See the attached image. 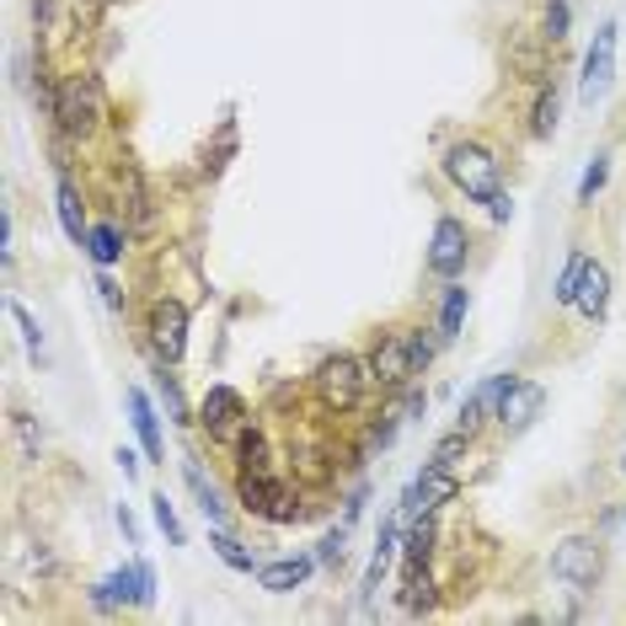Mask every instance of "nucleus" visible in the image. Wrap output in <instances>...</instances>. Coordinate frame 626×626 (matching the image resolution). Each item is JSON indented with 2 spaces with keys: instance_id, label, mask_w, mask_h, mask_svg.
Instances as JSON below:
<instances>
[{
  "instance_id": "7",
  "label": "nucleus",
  "mask_w": 626,
  "mask_h": 626,
  "mask_svg": "<svg viewBox=\"0 0 626 626\" xmlns=\"http://www.w3.org/2000/svg\"><path fill=\"white\" fill-rule=\"evenodd\" d=\"M247 396L236 385H209L204 407H199V428H204L214 445H236V434L247 428Z\"/></svg>"
},
{
  "instance_id": "13",
  "label": "nucleus",
  "mask_w": 626,
  "mask_h": 626,
  "mask_svg": "<svg viewBox=\"0 0 626 626\" xmlns=\"http://www.w3.org/2000/svg\"><path fill=\"white\" fill-rule=\"evenodd\" d=\"M316 562H322V557H311V551L262 562V568H257V589H268V594H294V589H305V579L316 573Z\"/></svg>"
},
{
  "instance_id": "35",
  "label": "nucleus",
  "mask_w": 626,
  "mask_h": 626,
  "mask_svg": "<svg viewBox=\"0 0 626 626\" xmlns=\"http://www.w3.org/2000/svg\"><path fill=\"white\" fill-rule=\"evenodd\" d=\"M97 294H102V305H108V311H124V290H119L108 273H97Z\"/></svg>"
},
{
  "instance_id": "19",
  "label": "nucleus",
  "mask_w": 626,
  "mask_h": 626,
  "mask_svg": "<svg viewBox=\"0 0 626 626\" xmlns=\"http://www.w3.org/2000/svg\"><path fill=\"white\" fill-rule=\"evenodd\" d=\"M466 305H471L466 284L445 279V300H439V337H445V343H456L460 337V327H466Z\"/></svg>"
},
{
  "instance_id": "8",
  "label": "nucleus",
  "mask_w": 626,
  "mask_h": 626,
  "mask_svg": "<svg viewBox=\"0 0 626 626\" xmlns=\"http://www.w3.org/2000/svg\"><path fill=\"white\" fill-rule=\"evenodd\" d=\"M466 257H471V231L456 214H439L434 220V236H428V273L434 279H460L466 273Z\"/></svg>"
},
{
  "instance_id": "26",
  "label": "nucleus",
  "mask_w": 626,
  "mask_h": 626,
  "mask_svg": "<svg viewBox=\"0 0 626 626\" xmlns=\"http://www.w3.org/2000/svg\"><path fill=\"white\" fill-rule=\"evenodd\" d=\"M150 514H156V525H161L167 546H188V530H182V519H177V503H171L167 493H156V499H150Z\"/></svg>"
},
{
  "instance_id": "27",
  "label": "nucleus",
  "mask_w": 626,
  "mask_h": 626,
  "mask_svg": "<svg viewBox=\"0 0 626 626\" xmlns=\"http://www.w3.org/2000/svg\"><path fill=\"white\" fill-rule=\"evenodd\" d=\"M605 177H611V150H594V161H589L584 177H579V204H594V199H600Z\"/></svg>"
},
{
  "instance_id": "24",
  "label": "nucleus",
  "mask_w": 626,
  "mask_h": 626,
  "mask_svg": "<svg viewBox=\"0 0 626 626\" xmlns=\"http://www.w3.org/2000/svg\"><path fill=\"white\" fill-rule=\"evenodd\" d=\"M86 251H91L102 268H113V262L124 257V231H119V225H91V242H86Z\"/></svg>"
},
{
  "instance_id": "6",
  "label": "nucleus",
  "mask_w": 626,
  "mask_h": 626,
  "mask_svg": "<svg viewBox=\"0 0 626 626\" xmlns=\"http://www.w3.org/2000/svg\"><path fill=\"white\" fill-rule=\"evenodd\" d=\"M370 376L385 391H402L407 380L417 376V359H413V327H385L370 348Z\"/></svg>"
},
{
  "instance_id": "11",
  "label": "nucleus",
  "mask_w": 626,
  "mask_h": 626,
  "mask_svg": "<svg viewBox=\"0 0 626 626\" xmlns=\"http://www.w3.org/2000/svg\"><path fill=\"white\" fill-rule=\"evenodd\" d=\"M616 22H605L600 33H594V43H589L584 54V76H579V97H584L589 108L594 102H605V91H611V81H616Z\"/></svg>"
},
{
  "instance_id": "20",
  "label": "nucleus",
  "mask_w": 626,
  "mask_h": 626,
  "mask_svg": "<svg viewBox=\"0 0 626 626\" xmlns=\"http://www.w3.org/2000/svg\"><path fill=\"white\" fill-rule=\"evenodd\" d=\"M182 477H188V488H193V499H199L209 525H225V503H220V493H214V482H204V466H199L193 456H182Z\"/></svg>"
},
{
  "instance_id": "28",
  "label": "nucleus",
  "mask_w": 626,
  "mask_h": 626,
  "mask_svg": "<svg viewBox=\"0 0 626 626\" xmlns=\"http://www.w3.org/2000/svg\"><path fill=\"white\" fill-rule=\"evenodd\" d=\"M348 536H354V519H343V525H333V530L322 536V546H316L322 568H343V557H348Z\"/></svg>"
},
{
  "instance_id": "39",
  "label": "nucleus",
  "mask_w": 626,
  "mask_h": 626,
  "mask_svg": "<svg viewBox=\"0 0 626 626\" xmlns=\"http://www.w3.org/2000/svg\"><path fill=\"white\" fill-rule=\"evenodd\" d=\"M33 16H38V27L54 22V0H33Z\"/></svg>"
},
{
  "instance_id": "17",
  "label": "nucleus",
  "mask_w": 626,
  "mask_h": 626,
  "mask_svg": "<svg viewBox=\"0 0 626 626\" xmlns=\"http://www.w3.org/2000/svg\"><path fill=\"white\" fill-rule=\"evenodd\" d=\"M128 417H134V434H139L145 456H150V460L167 456V445H161V423H156V407H150V396H145V391H128Z\"/></svg>"
},
{
  "instance_id": "31",
  "label": "nucleus",
  "mask_w": 626,
  "mask_h": 626,
  "mask_svg": "<svg viewBox=\"0 0 626 626\" xmlns=\"http://www.w3.org/2000/svg\"><path fill=\"white\" fill-rule=\"evenodd\" d=\"M428 551H434V519H413V530H407V568L428 562Z\"/></svg>"
},
{
  "instance_id": "1",
  "label": "nucleus",
  "mask_w": 626,
  "mask_h": 626,
  "mask_svg": "<svg viewBox=\"0 0 626 626\" xmlns=\"http://www.w3.org/2000/svg\"><path fill=\"white\" fill-rule=\"evenodd\" d=\"M445 177L456 182L471 204H488V214H493L499 225L514 220V199H508V188H503V167L482 139H456V145L445 150Z\"/></svg>"
},
{
  "instance_id": "29",
  "label": "nucleus",
  "mask_w": 626,
  "mask_h": 626,
  "mask_svg": "<svg viewBox=\"0 0 626 626\" xmlns=\"http://www.w3.org/2000/svg\"><path fill=\"white\" fill-rule=\"evenodd\" d=\"M156 396H161V407H167L171 423H199V417H188V402H182V385H177V376H156Z\"/></svg>"
},
{
  "instance_id": "18",
  "label": "nucleus",
  "mask_w": 626,
  "mask_h": 626,
  "mask_svg": "<svg viewBox=\"0 0 626 626\" xmlns=\"http://www.w3.org/2000/svg\"><path fill=\"white\" fill-rule=\"evenodd\" d=\"M236 466H242V471H268V466H273V445H268V434H262L257 423H247V428L236 434Z\"/></svg>"
},
{
  "instance_id": "5",
  "label": "nucleus",
  "mask_w": 626,
  "mask_h": 626,
  "mask_svg": "<svg viewBox=\"0 0 626 626\" xmlns=\"http://www.w3.org/2000/svg\"><path fill=\"white\" fill-rule=\"evenodd\" d=\"M236 503H242L247 514H257V519H273V525L300 519L290 488H284L273 471H242V477H236Z\"/></svg>"
},
{
  "instance_id": "4",
  "label": "nucleus",
  "mask_w": 626,
  "mask_h": 626,
  "mask_svg": "<svg viewBox=\"0 0 626 626\" xmlns=\"http://www.w3.org/2000/svg\"><path fill=\"white\" fill-rule=\"evenodd\" d=\"M600 573H605V546L594 541V536H568V541H557V551H551V579L562 589L589 594V589L600 584Z\"/></svg>"
},
{
  "instance_id": "10",
  "label": "nucleus",
  "mask_w": 626,
  "mask_h": 626,
  "mask_svg": "<svg viewBox=\"0 0 626 626\" xmlns=\"http://www.w3.org/2000/svg\"><path fill=\"white\" fill-rule=\"evenodd\" d=\"M460 493V482H456V466H423V477H417L413 488L402 493V519L413 525V519H428L439 503H450Z\"/></svg>"
},
{
  "instance_id": "37",
  "label": "nucleus",
  "mask_w": 626,
  "mask_h": 626,
  "mask_svg": "<svg viewBox=\"0 0 626 626\" xmlns=\"http://www.w3.org/2000/svg\"><path fill=\"white\" fill-rule=\"evenodd\" d=\"M119 530H124V541H128V546H139V525H134V514H128L124 503H119Z\"/></svg>"
},
{
  "instance_id": "25",
  "label": "nucleus",
  "mask_w": 626,
  "mask_h": 626,
  "mask_svg": "<svg viewBox=\"0 0 626 626\" xmlns=\"http://www.w3.org/2000/svg\"><path fill=\"white\" fill-rule=\"evenodd\" d=\"M584 268H589V257L584 251H573L568 262H562V273H557V305H579V279H584Z\"/></svg>"
},
{
  "instance_id": "40",
  "label": "nucleus",
  "mask_w": 626,
  "mask_h": 626,
  "mask_svg": "<svg viewBox=\"0 0 626 626\" xmlns=\"http://www.w3.org/2000/svg\"><path fill=\"white\" fill-rule=\"evenodd\" d=\"M622 471H626V460H622Z\"/></svg>"
},
{
  "instance_id": "15",
  "label": "nucleus",
  "mask_w": 626,
  "mask_h": 626,
  "mask_svg": "<svg viewBox=\"0 0 626 626\" xmlns=\"http://www.w3.org/2000/svg\"><path fill=\"white\" fill-rule=\"evenodd\" d=\"M573 311H584V322H605V311H611V268H605V262L589 257L584 279H579V305H573Z\"/></svg>"
},
{
  "instance_id": "30",
  "label": "nucleus",
  "mask_w": 626,
  "mask_h": 626,
  "mask_svg": "<svg viewBox=\"0 0 626 626\" xmlns=\"http://www.w3.org/2000/svg\"><path fill=\"white\" fill-rule=\"evenodd\" d=\"M568 27H573V11H568V0H546V11H541V38H546V43H562V38H568Z\"/></svg>"
},
{
  "instance_id": "3",
  "label": "nucleus",
  "mask_w": 626,
  "mask_h": 626,
  "mask_svg": "<svg viewBox=\"0 0 626 626\" xmlns=\"http://www.w3.org/2000/svg\"><path fill=\"white\" fill-rule=\"evenodd\" d=\"M316 402L327 407V413H354L359 402H365V391L376 385L370 376V359H354V354H327L322 365H316Z\"/></svg>"
},
{
  "instance_id": "32",
  "label": "nucleus",
  "mask_w": 626,
  "mask_h": 626,
  "mask_svg": "<svg viewBox=\"0 0 626 626\" xmlns=\"http://www.w3.org/2000/svg\"><path fill=\"white\" fill-rule=\"evenodd\" d=\"M466 450H471V434H466V428H456V434H445V439L434 445V456H428V460H434V466H456Z\"/></svg>"
},
{
  "instance_id": "23",
  "label": "nucleus",
  "mask_w": 626,
  "mask_h": 626,
  "mask_svg": "<svg viewBox=\"0 0 626 626\" xmlns=\"http://www.w3.org/2000/svg\"><path fill=\"white\" fill-rule=\"evenodd\" d=\"M209 546H214V557H220L225 568H236V573H257V568H262V562H257V557H251V551L236 541V536H225V525H214Z\"/></svg>"
},
{
  "instance_id": "12",
  "label": "nucleus",
  "mask_w": 626,
  "mask_h": 626,
  "mask_svg": "<svg viewBox=\"0 0 626 626\" xmlns=\"http://www.w3.org/2000/svg\"><path fill=\"white\" fill-rule=\"evenodd\" d=\"M150 348H156L161 365H177V359L188 354V305H182V300L161 294V300L150 305Z\"/></svg>"
},
{
  "instance_id": "2",
  "label": "nucleus",
  "mask_w": 626,
  "mask_h": 626,
  "mask_svg": "<svg viewBox=\"0 0 626 626\" xmlns=\"http://www.w3.org/2000/svg\"><path fill=\"white\" fill-rule=\"evenodd\" d=\"M108 119V102H102V81L97 76H65V86L54 91V128L65 139H91Z\"/></svg>"
},
{
  "instance_id": "14",
  "label": "nucleus",
  "mask_w": 626,
  "mask_h": 626,
  "mask_svg": "<svg viewBox=\"0 0 626 626\" xmlns=\"http://www.w3.org/2000/svg\"><path fill=\"white\" fill-rule=\"evenodd\" d=\"M91 605H97V611H119V605H145L139 562H134V568H119V573H108L102 584L91 589Z\"/></svg>"
},
{
  "instance_id": "21",
  "label": "nucleus",
  "mask_w": 626,
  "mask_h": 626,
  "mask_svg": "<svg viewBox=\"0 0 626 626\" xmlns=\"http://www.w3.org/2000/svg\"><path fill=\"white\" fill-rule=\"evenodd\" d=\"M557 113H562V91H557V76H551V81H541V91H536L530 134H536V139H551V134H557Z\"/></svg>"
},
{
  "instance_id": "34",
  "label": "nucleus",
  "mask_w": 626,
  "mask_h": 626,
  "mask_svg": "<svg viewBox=\"0 0 626 626\" xmlns=\"http://www.w3.org/2000/svg\"><path fill=\"white\" fill-rule=\"evenodd\" d=\"M11 322L22 327V337H27V354H33V359H43V333H38V322L27 316V305H16V300H11Z\"/></svg>"
},
{
  "instance_id": "33",
  "label": "nucleus",
  "mask_w": 626,
  "mask_h": 626,
  "mask_svg": "<svg viewBox=\"0 0 626 626\" xmlns=\"http://www.w3.org/2000/svg\"><path fill=\"white\" fill-rule=\"evenodd\" d=\"M439 327H413V359H417V370H428L434 365V354H439Z\"/></svg>"
},
{
  "instance_id": "16",
  "label": "nucleus",
  "mask_w": 626,
  "mask_h": 626,
  "mask_svg": "<svg viewBox=\"0 0 626 626\" xmlns=\"http://www.w3.org/2000/svg\"><path fill=\"white\" fill-rule=\"evenodd\" d=\"M54 209H59L65 236H70L76 247H86V242H91V225H86V204H81V193H76L70 177H59V188H54Z\"/></svg>"
},
{
  "instance_id": "22",
  "label": "nucleus",
  "mask_w": 626,
  "mask_h": 626,
  "mask_svg": "<svg viewBox=\"0 0 626 626\" xmlns=\"http://www.w3.org/2000/svg\"><path fill=\"white\" fill-rule=\"evenodd\" d=\"M402 611L407 616H428L434 611V579H428V562L407 568V589H402Z\"/></svg>"
},
{
  "instance_id": "9",
  "label": "nucleus",
  "mask_w": 626,
  "mask_h": 626,
  "mask_svg": "<svg viewBox=\"0 0 626 626\" xmlns=\"http://www.w3.org/2000/svg\"><path fill=\"white\" fill-rule=\"evenodd\" d=\"M541 407H546V391L536 380L508 376L499 391V402H493V423H499L503 434H525V428L541 417Z\"/></svg>"
},
{
  "instance_id": "38",
  "label": "nucleus",
  "mask_w": 626,
  "mask_h": 626,
  "mask_svg": "<svg viewBox=\"0 0 626 626\" xmlns=\"http://www.w3.org/2000/svg\"><path fill=\"white\" fill-rule=\"evenodd\" d=\"M119 471H124V477H139V460H134V450H119Z\"/></svg>"
},
{
  "instance_id": "36",
  "label": "nucleus",
  "mask_w": 626,
  "mask_h": 626,
  "mask_svg": "<svg viewBox=\"0 0 626 626\" xmlns=\"http://www.w3.org/2000/svg\"><path fill=\"white\" fill-rule=\"evenodd\" d=\"M139 584H145V605L139 611H150L156 605V573H150V562H139Z\"/></svg>"
}]
</instances>
